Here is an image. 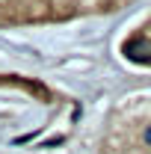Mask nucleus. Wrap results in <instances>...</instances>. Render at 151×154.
<instances>
[{
    "label": "nucleus",
    "mask_w": 151,
    "mask_h": 154,
    "mask_svg": "<svg viewBox=\"0 0 151 154\" xmlns=\"http://www.w3.org/2000/svg\"><path fill=\"white\" fill-rule=\"evenodd\" d=\"M125 54L131 59H136V62H151V45L142 42V38H133V42L125 45Z\"/></svg>",
    "instance_id": "1"
},
{
    "label": "nucleus",
    "mask_w": 151,
    "mask_h": 154,
    "mask_svg": "<svg viewBox=\"0 0 151 154\" xmlns=\"http://www.w3.org/2000/svg\"><path fill=\"white\" fill-rule=\"evenodd\" d=\"M142 142L151 148V125H145V131H142Z\"/></svg>",
    "instance_id": "2"
}]
</instances>
